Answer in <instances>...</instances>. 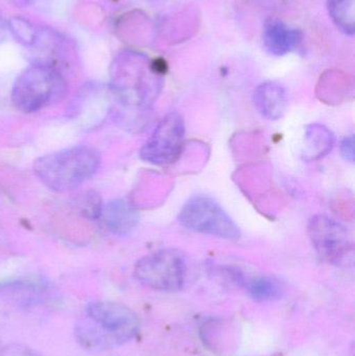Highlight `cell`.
I'll use <instances>...</instances> for the list:
<instances>
[{"label":"cell","mask_w":355,"mask_h":356,"mask_svg":"<svg viewBox=\"0 0 355 356\" xmlns=\"http://www.w3.org/2000/svg\"><path fill=\"white\" fill-rule=\"evenodd\" d=\"M162 88V74L143 54L127 50L113 60L108 90L123 112H147L158 99Z\"/></svg>","instance_id":"6da1fadb"},{"label":"cell","mask_w":355,"mask_h":356,"mask_svg":"<svg viewBox=\"0 0 355 356\" xmlns=\"http://www.w3.org/2000/svg\"><path fill=\"white\" fill-rule=\"evenodd\" d=\"M87 317L75 326V337L88 350L100 351L129 342L139 332L137 315L125 305L94 301L85 309Z\"/></svg>","instance_id":"7a4b0ae2"},{"label":"cell","mask_w":355,"mask_h":356,"mask_svg":"<svg viewBox=\"0 0 355 356\" xmlns=\"http://www.w3.org/2000/svg\"><path fill=\"white\" fill-rule=\"evenodd\" d=\"M100 163L101 159L97 150L79 145L38 159L33 171L50 190L69 192L94 177Z\"/></svg>","instance_id":"3957f363"},{"label":"cell","mask_w":355,"mask_h":356,"mask_svg":"<svg viewBox=\"0 0 355 356\" xmlns=\"http://www.w3.org/2000/svg\"><path fill=\"white\" fill-rule=\"evenodd\" d=\"M68 92V83L58 67L33 63L17 76L10 99L17 110L35 113L62 102Z\"/></svg>","instance_id":"277c9868"},{"label":"cell","mask_w":355,"mask_h":356,"mask_svg":"<svg viewBox=\"0 0 355 356\" xmlns=\"http://www.w3.org/2000/svg\"><path fill=\"white\" fill-rule=\"evenodd\" d=\"M135 278L147 288L162 292H176L187 276L185 255L176 249H162L145 255L135 266Z\"/></svg>","instance_id":"5b68a950"},{"label":"cell","mask_w":355,"mask_h":356,"mask_svg":"<svg viewBox=\"0 0 355 356\" xmlns=\"http://www.w3.org/2000/svg\"><path fill=\"white\" fill-rule=\"evenodd\" d=\"M179 222L192 232L229 241H238L241 232L229 213L214 199L204 195L191 197L179 213Z\"/></svg>","instance_id":"8992f818"},{"label":"cell","mask_w":355,"mask_h":356,"mask_svg":"<svg viewBox=\"0 0 355 356\" xmlns=\"http://www.w3.org/2000/svg\"><path fill=\"white\" fill-rule=\"evenodd\" d=\"M185 129L179 113L167 114L140 150V158L148 164L169 166L179 160L185 144Z\"/></svg>","instance_id":"52a82bcc"},{"label":"cell","mask_w":355,"mask_h":356,"mask_svg":"<svg viewBox=\"0 0 355 356\" xmlns=\"http://www.w3.org/2000/svg\"><path fill=\"white\" fill-rule=\"evenodd\" d=\"M308 234L319 257L329 263L343 261L354 249L347 229L329 216L313 217L308 222Z\"/></svg>","instance_id":"ba28073f"},{"label":"cell","mask_w":355,"mask_h":356,"mask_svg":"<svg viewBox=\"0 0 355 356\" xmlns=\"http://www.w3.org/2000/svg\"><path fill=\"white\" fill-rule=\"evenodd\" d=\"M1 294L13 305L25 309L46 305L51 296L47 284L40 280H33L8 282L1 286Z\"/></svg>","instance_id":"9c48e42d"},{"label":"cell","mask_w":355,"mask_h":356,"mask_svg":"<svg viewBox=\"0 0 355 356\" xmlns=\"http://www.w3.org/2000/svg\"><path fill=\"white\" fill-rule=\"evenodd\" d=\"M106 227L115 236H125L131 234L139 223V213L133 203L126 199H115L104 207Z\"/></svg>","instance_id":"30bf717a"},{"label":"cell","mask_w":355,"mask_h":356,"mask_svg":"<svg viewBox=\"0 0 355 356\" xmlns=\"http://www.w3.org/2000/svg\"><path fill=\"white\" fill-rule=\"evenodd\" d=\"M256 110L268 120H279L287 108L285 89L276 83H264L256 88L254 93Z\"/></svg>","instance_id":"8fae6325"},{"label":"cell","mask_w":355,"mask_h":356,"mask_svg":"<svg viewBox=\"0 0 355 356\" xmlns=\"http://www.w3.org/2000/svg\"><path fill=\"white\" fill-rule=\"evenodd\" d=\"M302 33L296 29H290L279 21L271 20L266 23L264 31V44L270 54L281 56L289 54L302 43Z\"/></svg>","instance_id":"7c38bea8"},{"label":"cell","mask_w":355,"mask_h":356,"mask_svg":"<svg viewBox=\"0 0 355 356\" xmlns=\"http://www.w3.org/2000/svg\"><path fill=\"white\" fill-rule=\"evenodd\" d=\"M238 278L244 284L250 297L258 302L279 300L285 293L283 284L270 276H256L247 280L244 276H238Z\"/></svg>","instance_id":"4fadbf2b"},{"label":"cell","mask_w":355,"mask_h":356,"mask_svg":"<svg viewBox=\"0 0 355 356\" xmlns=\"http://www.w3.org/2000/svg\"><path fill=\"white\" fill-rule=\"evenodd\" d=\"M327 8L335 24L348 35L355 31L354 0H327Z\"/></svg>","instance_id":"5bb4252c"},{"label":"cell","mask_w":355,"mask_h":356,"mask_svg":"<svg viewBox=\"0 0 355 356\" xmlns=\"http://www.w3.org/2000/svg\"><path fill=\"white\" fill-rule=\"evenodd\" d=\"M306 145L312 158H319L331 150L333 136L331 131L320 125H312L306 129Z\"/></svg>","instance_id":"9a60e30c"},{"label":"cell","mask_w":355,"mask_h":356,"mask_svg":"<svg viewBox=\"0 0 355 356\" xmlns=\"http://www.w3.org/2000/svg\"><path fill=\"white\" fill-rule=\"evenodd\" d=\"M8 33H12L17 42L24 47H31L35 40L38 27L22 17H14L10 19L8 21Z\"/></svg>","instance_id":"2e32d148"},{"label":"cell","mask_w":355,"mask_h":356,"mask_svg":"<svg viewBox=\"0 0 355 356\" xmlns=\"http://www.w3.org/2000/svg\"><path fill=\"white\" fill-rule=\"evenodd\" d=\"M79 211L85 217L92 220L99 219L104 211V205H102L101 199L94 192L85 193L83 196L79 198Z\"/></svg>","instance_id":"e0dca14e"},{"label":"cell","mask_w":355,"mask_h":356,"mask_svg":"<svg viewBox=\"0 0 355 356\" xmlns=\"http://www.w3.org/2000/svg\"><path fill=\"white\" fill-rule=\"evenodd\" d=\"M0 356H42L31 347L21 344H10L0 350Z\"/></svg>","instance_id":"ac0fdd59"},{"label":"cell","mask_w":355,"mask_h":356,"mask_svg":"<svg viewBox=\"0 0 355 356\" xmlns=\"http://www.w3.org/2000/svg\"><path fill=\"white\" fill-rule=\"evenodd\" d=\"M341 154L347 162H354V136H348L341 144Z\"/></svg>","instance_id":"d6986e66"},{"label":"cell","mask_w":355,"mask_h":356,"mask_svg":"<svg viewBox=\"0 0 355 356\" xmlns=\"http://www.w3.org/2000/svg\"><path fill=\"white\" fill-rule=\"evenodd\" d=\"M8 23L6 22L2 17H0V44L3 43L8 38Z\"/></svg>","instance_id":"ffe728a7"},{"label":"cell","mask_w":355,"mask_h":356,"mask_svg":"<svg viewBox=\"0 0 355 356\" xmlns=\"http://www.w3.org/2000/svg\"><path fill=\"white\" fill-rule=\"evenodd\" d=\"M26 1H33V0H26Z\"/></svg>","instance_id":"44dd1931"}]
</instances>
